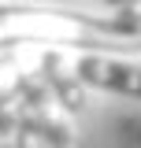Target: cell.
<instances>
[{"instance_id":"6da1fadb","label":"cell","mask_w":141,"mask_h":148,"mask_svg":"<svg viewBox=\"0 0 141 148\" xmlns=\"http://www.w3.org/2000/svg\"><path fill=\"white\" fill-rule=\"evenodd\" d=\"M48 41L63 48L86 52H141V22L126 15H82L63 8H37V4H0V45H26Z\"/></svg>"},{"instance_id":"7a4b0ae2","label":"cell","mask_w":141,"mask_h":148,"mask_svg":"<svg viewBox=\"0 0 141 148\" xmlns=\"http://www.w3.org/2000/svg\"><path fill=\"white\" fill-rule=\"evenodd\" d=\"M74 74L82 85H93V89H104V92H119V96H130V100H141V67L126 63L119 56H108V52H82L74 63Z\"/></svg>"},{"instance_id":"3957f363","label":"cell","mask_w":141,"mask_h":148,"mask_svg":"<svg viewBox=\"0 0 141 148\" xmlns=\"http://www.w3.org/2000/svg\"><path fill=\"white\" fill-rule=\"evenodd\" d=\"M37 78L45 82V89L52 92L56 108L67 111V115H78V111L86 108V85L78 82V74L74 67H67V59L59 48H45V52L37 56Z\"/></svg>"},{"instance_id":"277c9868","label":"cell","mask_w":141,"mask_h":148,"mask_svg":"<svg viewBox=\"0 0 141 148\" xmlns=\"http://www.w3.org/2000/svg\"><path fill=\"white\" fill-rule=\"evenodd\" d=\"M8 67H15V48L11 45H0V74L8 71Z\"/></svg>"},{"instance_id":"5b68a950","label":"cell","mask_w":141,"mask_h":148,"mask_svg":"<svg viewBox=\"0 0 141 148\" xmlns=\"http://www.w3.org/2000/svg\"><path fill=\"white\" fill-rule=\"evenodd\" d=\"M11 148H45L37 137H30V133H15V145Z\"/></svg>"},{"instance_id":"8992f818","label":"cell","mask_w":141,"mask_h":148,"mask_svg":"<svg viewBox=\"0 0 141 148\" xmlns=\"http://www.w3.org/2000/svg\"><path fill=\"white\" fill-rule=\"evenodd\" d=\"M104 4H111V8H123V4H126V0H104Z\"/></svg>"},{"instance_id":"52a82bcc","label":"cell","mask_w":141,"mask_h":148,"mask_svg":"<svg viewBox=\"0 0 141 148\" xmlns=\"http://www.w3.org/2000/svg\"><path fill=\"white\" fill-rule=\"evenodd\" d=\"M0 148H8V145H0Z\"/></svg>"}]
</instances>
